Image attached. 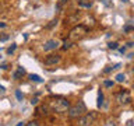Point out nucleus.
I'll list each match as a JSON object with an SVG mask.
<instances>
[{
    "label": "nucleus",
    "mask_w": 134,
    "mask_h": 126,
    "mask_svg": "<svg viewBox=\"0 0 134 126\" xmlns=\"http://www.w3.org/2000/svg\"><path fill=\"white\" fill-rule=\"evenodd\" d=\"M84 113H87V107L82 101H78L77 104L70 105V108L67 109L69 118H80V116H82Z\"/></svg>",
    "instance_id": "nucleus-1"
},
{
    "label": "nucleus",
    "mask_w": 134,
    "mask_h": 126,
    "mask_svg": "<svg viewBox=\"0 0 134 126\" xmlns=\"http://www.w3.org/2000/svg\"><path fill=\"white\" fill-rule=\"evenodd\" d=\"M50 108L57 113H63L70 108V102L66 98H54L52 102H50Z\"/></svg>",
    "instance_id": "nucleus-2"
},
{
    "label": "nucleus",
    "mask_w": 134,
    "mask_h": 126,
    "mask_svg": "<svg viewBox=\"0 0 134 126\" xmlns=\"http://www.w3.org/2000/svg\"><path fill=\"white\" fill-rule=\"evenodd\" d=\"M87 32H88L87 27H84V25H75V27L70 31V34H69V39L78 41V39H81V38L85 36Z\"/></svg>",
    "instance_id": "nucleus-3"
},
{
    "label": "nucleus",
    "mask_w": 134,
    "mask_h": 126,
    "mask_svg": "<svg viewBox=\"0 0 134 126\" xmlns=\"http://www.w3.org/2000/svg\"><path fill=\"white\" fill-rule=\"evenodd\" d=\"M77 126H91L96 119V113L95 112H90V113H84L82 116L77 118Z\"/></svg>",
    "instance_id": "nucleus-4"
},
{
    "label": "nucleus",
    "mask_w": 134,
    "mask_h": 126,
    "mask_svg": "<svg viewBox=\"0 0 134 126\" xmlns=\"http://www.w3.org/2000/svg\"><path fill=\"white\" fill-rule=\"evenodd\" d=\"M59 45H60V42H59L57 39H49L45 42L43 45V50L45 52H49V50H53V49H57Z\"/></svg>",
    "instance_id": "nucleus-5"
},
{
    "label": "nucleus",
    "mask_w": 134,
    "mask_h": 126,
    "mask_svg": "<svg viewBox=\"0 0 134 126\" xmlns=\"http://www.w3.org/2000/svg\"><path fill=\"white\" fill-rule=\"evenodd\" d=\"M60 60H62L60 55H49V56L45 59V65L46 66H53V65H57Z\"/></svg>",
    "instance_id": "nucleus-6"
},
{
    "label": "nucleus",
    "mask_w": 134,
    "mask_h": 126,
    "mask_svg": "<svg viewBox=\"0 0 134 126\" xmlns=\"http://www.w3.org/2000/svg\"><path fill=\"white\" fill-rule=\"evenodd\" d=\"M117 101H119L120 104H129L130 101H131V98H130V94L129 92H126V91H121L120 94H117Z\"/></svg>",
    "instance_id": "nucleus-7"
},
{
    "label": "nucleus",
    "mask_w": 134,
    "mask_h": 126,
    "mask_svg": "<svg viewBox=\"0 0 134 126\" xmlns=\"http://www.w3.org/2000/svg\"><path fill=\"white\" fill-rule=\"evenodd\" d=\"M25 74V69L24 67H18V69H17V71H14V74H13V77H14L15 80H18V78H21L23 77V76Z\"/></svg>",
    "instance_id": "nucleus-8"
},
{
    "label": "nucleus",
    "mask_w": 134,
    "mask_h": 126,
    "mask_svg": "<svg viewBox=\"0 0 134 126\" xmlns=\"http://www.w3.org/2000/svg\"><path fill=\"white\" fill-rule=\"evenodd\" d=\"M78 4L81 7H85V8H90L92 6V2L91 0H78Z\"/></svg>",
    "instance_id": "nucleus-9"
},
{
    "label": "nucleus",
    "mask_w": 134,
    "mask_h": 126,
    "mask_svg": "<svg viewBox=\"0 0 134 126\" xmlns=\"http://www.w3.org/2000/svg\"><path fill=\"white\" fill-rule=\"evenodd\" d=\"M102 104H103V92L99 90V92H98V107L100 108V107H102Z\"/></svg>",
    "instance_id": "nucleus-10"
},
{
    "label": "nucleus",
    "mask_w": 134,
    "mask_h": 126,
    "mask_svg": "<svg viewBox=\"0 0 134 126\" xmlns=\"http://www.w3.org/2000/svg\"><path fill=\"white\" fill-rule=\"evenodd\" d=\"M29 80H32V81H36V83H41V81H42V78H41L38 74H29Z\"/></svg>",
    "instance_id": "nucleus-11"
},
{
    "label": "nucleus",
    "mask_w": 134,
    "mask_h": 126,
    "mask_svg": "<svg viewBox=\"0 0 134 126\" xmlns=\"http://www.w3.org/2000/svg\"><path fill=\"white\" fill-rule=\"evenodd\" d=\"M71 45H73L71 39H66L64 42H63V49H69V48H71Z\"/></svg>",
    "instance_id": "nucleus-12"
},
{
    "label": "nucleus",
    "mask_w": 134,
    "mask_h": 126,
    "mask_svg": "<svg viewBox=\"0 0 134 126\" xmlns=\"http://www.w3.org/2000/svg\"><path fill=\"white\" fill-rule=\"evenodd\" d=\"M116 80H117L119 83H121V81H124V80H126V76L121 74V73H119V74L116 76Z\"/></svg>",
    "instance_id": "nucleus-13"
},
{
    "label": "nucleus",
    "mask_w": 134,
    "mask_h": 126,
    "mask_svg": "<svg viewBox=\"0 0 134 126\" xmlns=\"http://www.w3.org/2000/svg\"><path fill=\"white\" fill-rule=\"evenodd\" d=\"M15 48H17V45H15V44H13V45L10 46V48L7 49V53H8V55H11V53H13V52H14V50H15Z\"/></svg>",
    "instance_id": "nucleus-14"
},
{
    "label": "nucleus",
    "mask_w": 134,
    "mask_h": 126,
    "mask_svg": "<svg viewBox=\"0 0 134 126\" xmlns=\"http://www.w3.org/2000/svg\"><path fill=\"white\" fill-rule=\"evenodd\" d=\"M108 46H109V48H110V49H117V48H119L116 42H109V44H108Z\"/></svg>",
    "instance_id": "nucleus-15"
},
{
    "label": "nucleus",
    "mask_w": 134,
    "mask_h": 126,
    "mask_svg": "<svg viewBox=\"0 0 134 126\" xmlns=\"http://www.w3.org/2000/svg\"><path fill=\"white\" fill-rule=\"evenodd\" d=\"M25 126H39V123H38V120H31L29 123H25Z\"/></svg>",
    "instance_id": "nucleus-16"
},
{
    "label": "nucleus",
    "mask_w": 134,
    "mask_h": 126,
    "mask_svg": "<svg viewBox=\"0 0 134 126\" xmlns=\"http://www.w3.org/2000/svg\"><path fill=\"white\" fill-rule=\"evenodd\" d=\"M15 97H17V99H18V101H23V94H21L20 91L15 92Z\"/></svg>",
    "instance_id": "nucleus-17"
},
{
    "label": "nucleus",
    "mask_w": 134,
    "mask_h": 126,
    "mask_svg": "<svg viewBox=\"0 0 134 126\" xmlns=\"http://www.w3.org/2000/svg\"><path fill=\"white\" fill-rule=\"evenodd\" d=\"M112 86H113V81H109V80L105 81V87H112Z\"/></svg>",
    "instance_id": "nucleus-18"
},
{
    "label": "nucleus",
    "mask_w": 134,
    "mask_h": 126,
    "mask_svg": "<svg viewBox=\"0 0 134 126\" xmlns=\"http://www.w3.org/2000/svg\"><path fill=\"white\" fill-rule=\"evenodd\" d=\"M8 39V35H0V41H7Z\"/></svg>",
    "instance_id": "nucleus-19"
},
{
    "label": "nucleus",
    "mask_w": 134,
    "mask_h": 126,
    "mask_svg": "<svg viewBox=\"0 0 134 126\" xmlns=\"http://www.w3.org/2000/svg\"><path fill=\"white\" fill-rule=\"evenodd\" d=\"M38 101H39L38 98H32V99H31V104H32V105H36V104H38Z\"/></svg>",
    "instance_id": "nucleus-20"
},
{
    "label": "nucleus",
    "mask_w": 134,
    "mask_h": 126,
    "mask_svg": "<svg viewBox=\"0 0 134 126\" xmlns=\"http://www.w3.org/2000/svg\"><path fill=\"white\" fill-rule=\"evenodd\" d=\"M56 23H57V20H53V21H52V23H50V24L48 25V28H52V27H53V25H54V24H56Z\"/></svg>",
    "instance_id": "nucleus-21"
},
{
    "label": "nucleus",
    "mask_w": 134,
    "mask_h": 126,
    "mask_svg": "<svg viewBox=\"0 0 134 126\" xmlns=\"http://www.w3.org/2000/svg\"><path fill=\"white\" fill-rule=\"evenodd\" d=\"M131 29H133V28L129 27V25H127V27H124V31H131Z\"/></svg>",
    "instance_id": "nucleus-22"
},
{
    "label": "nucleus",
    "mask_w": 134,
    "mask_h": 126,
    "mask_svg": "<svg viewBox=\"0 0 134 126\" xmlns=\"http://www.w3.org/2000/svg\"><path fill=\"white\" fill-rule=\"evenodd\" d=\"M17 126H25V122H20V123L17 125Z\"/></svg>",
    "instance_id": "nucleus-23"
},
{
    "label": "nucleus",
    "mask_w": 134,
    "mask_h": 126,
    "mask_svg": "<svg viewBox=\"0 0 134 126\" xmlns=\"http://www.w3.org/2000/svg\"><path fill=\"white\" fill-rule=\"evenodd\" d=\"M4 27H6V24H4V23H0V28H4Z\"/></svg>",
    "instance_id": "nucleus-24"
},
{
    "label": "nucleus",
    "mask_w": 134,
    "mask_h": 126,
    "mask_svg": "<svg viewBox=\"0 0 134 126\" xmlns=\"http://www.w3.org/2000/svg\"><path fill=\"white\" fill-rule=\"evenodd\" d=\"M66 2H69V0H62V3H66Z\"/></svg>",
    "instance_id": "nucleus-25"
}]
</instances>
